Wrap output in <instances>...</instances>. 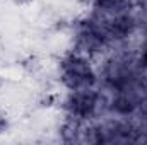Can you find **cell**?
I'll return each instance as SVG.
<instances>
[{"label": "cell", "instance_id": "1", "mask_svg": "<svg viewBox=\"0 0 147 145\" xmlns=\"http://www.w3.org/2000/svg\"><path fill=\"white\" fill-rule=\"evenodd\" d=\"M72 109L74 113L80 114V116H87L92 109H94V103H96V96L91 92H79L72 97Z\"/></svg>", "mask_w": 147, "mask_h": 145}, {"label": "cell", "instance_id": "2", "mask_svg": "<svg viewBox=\"0 0 147 145\" xmlns=\"http://www.w3.org/2000/svg\"><path fill=\"white\" fill-rule=\"evenodd\" d=\"M132 29V19L123 15V17H118L116 21H113L110 28V34L115 38H123L125 34H128Z\"/></svg>", "mask_w": 147, "mask_h": 145}, {"label": "cell", "instance_id": "3", "mask_svg": "<svg viewBox=\"0 0 147 145\" xmlns=\"http://www.w3.org/2000/svg\"><path fill=\"white\" fill-rule=\"evenodd\" d=\"M98 5L105 10H121L127 2L125 0H98Z\"/></svg>", "mask_w": 147, "mask_h": 145}, {"label": "cell", "instance_id": "4", "mask_svg": "<svg viewBox=\"0 0 147 145\" xmlns=\"http://www.w3.org/2000/svg\"><path fill=\"white\" fill-rule=\"evenodd\" d=\"M115 109L120 113H128V111H132V103L127 97H120L115 101Z\"/></svg>", "mask_w": 147, "mask_h": 145}, {"label": "cell", "instance_id": "5", "mask_svg": "<svg viewBox=\"0 0 147 145\" xmlns=\"http://www.w3.org/2000/svg\"><path fill=\"white\" fill-rule=\"evenodd\" d=\"M17 2H29V0H17Z\"/></svg>", "mask_w": 147, "mask_h": 145}]
</instances>
